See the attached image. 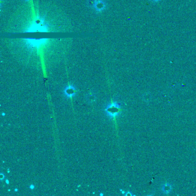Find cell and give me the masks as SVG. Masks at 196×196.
<instances>
[{"label":"cell","mask_w":196,"mask_h":196,"mask_svg":"<svg viewBox=\"0 0 196 196\" xmlns=\"http://www.w3.org/2000/svg\"><path fill=\"white\" fill-rule=\"evenodd\" d=\"M121 108L122 106L120 103L117 101H113L106 105L104 111L108 117L114 118L120 114Z\"/></svg>","instance_id":"1"},{"label":"cell","mask_w":196,"mask_h":196,"mask_svg":"<svg viewBox=\"0 0 196 196\" xmlns=\"http://www.w3.org/2000/svg\"><path fill=\"white\" fill-rule=\"evenodd\" d=\"M77 93V87L74 85H69L66 87L63 90V94L65 97L67 98L74 97Z\"/></svg>","instance_id":"2"},{"label":"cell","mask_w":196,"mask_h":196,"mask_svg":"<svg viewBox=\"0 0 196 196\" xmlns=\"http://www.w3.org/2000/svg\"><path fill=\"white\" fill-rule=\"evenodd\" d=\"M93 6L95 8V9L97 10L101 11L105 8V4L102 1H96L94 2Z\"/></svg>","instance_id":"3"},{"label":"cell","mask_w":196,"mask_h":196,"mask_svg":"<svg viewBox=\"0 0 196 196\" xmlns=\"http://www.w3.org/2000/svg\"><path fill=\"white\" fill-rule=\"evenodd\" d=\"M87 100L88 102H93L96 100V96L92 93V92L88 94L87 96Z\"/></svg>","instance_id":"4"},{"label":"cell","mask_w":196,"mask_h":196,"mask_svg":"<svg viewBox=\"0 0 196 196\" xmlns=\"http://www.w3.org/2000/svg\"><path fill=\"white\" fill-rule=\"evenodd\" d=\"M4 177H5V176L3 174H1V181L3 180Z\"/></svg>","instance_id":"5"},{"label":"cell","mask_w":196,"mask_h":196,"mask_svg":"<svg viewBox=\"0 0 196 196\" xmlns=\"http://www.w3.org/2000/svg\"><path fill=\"white\" fill-rule=\"evenodd\" d=\"M30 188H31V189H33L34 188V186L33 185H31L30 186Z\"/></svg>","instance_id":"6"},{"label":"cell","mask_w":196,"mask_h":196,"mask_svg":"<svg viewBox=\"0 0 196 196\" xmlns=\"http://www.w3.org/2000/svg\"><path fill=\"white\" fill-rule=\"evenodd\" d=\"M6 183H7V184H9V182H8V180H6Z\"/></svg>","instance_id":"7"}]
</instances>
